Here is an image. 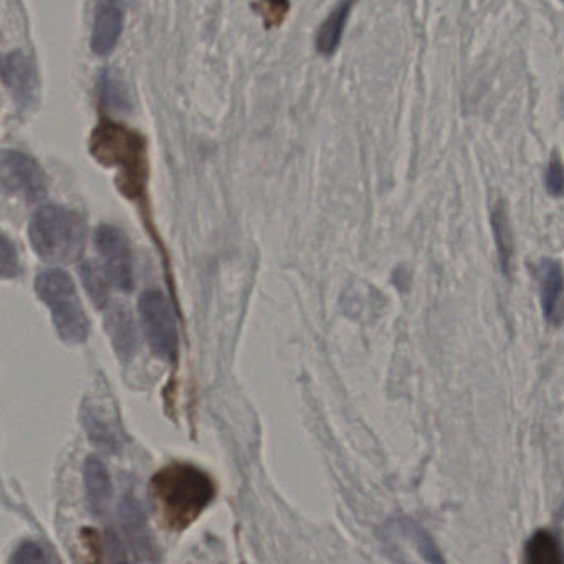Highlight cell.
<instances>
[{
	"label": "cell",
	"instance_id": "obj_20",
	"mask_svg": "<svg viewBox=\"0 0 564 564\" xmlns=\"http://www.w3.org/2000/svg\"><path fill=\"white\" fill-rule=\"evenodd\" d=\"M257 12L262 15L267 29L279 28L290 11L289 0H259Z\"/></svg>",
	"mask_w": 564,
	"mask_h": 564
},
{
	"label": "cell",
	"instance_id": "obj_7",
	"mask_svg": "<svg viewBox=\"0 0 564 564\" xmlns=\"http://www.w3.org/2000/svg\"><path fill=\"white\" fill-rule=\"evenodd\" d=\"M95 246L104 262L105 275L115 289L130 292L134 286L133 257L124 234L113 226L98 227Z\"/></svg>",
	"mask_w": 564,
	"mask_h": 564
},
{
	"label": "cell",
	"instance_id": "obj_4",
	"mask_svg": "<svg viewBox=\"0 0 564 564\" xmlns=\"http://www.w3.org/2000/svg\"><path fill=\"white\" fill-rule=\"evenodd\" d=\"M35 292L41 302L51 310L52 323L62 341L80 345L87 341L90 322L78 296L72 276L61 269H48L35 279Z\"/></svg>",
	"mask_w": 564,
	"mask_h": 564
},
{
	"label": "cell",
	"instance_id": "obj_12",
	"mask_svg": "<svg viewBox=\"0 0 564 564\" xmlns=\"http://www.w3.org/2000/svg\"><path fill=\"white\" fill-rule=\"evenodd\" d=\"M82 421H84L85 431L91 444L97 445L101 451L117 454L123 445V434L117 419H111L110 412L98 408L97 402H85L82 411Z\"/></svg>",
	"mask_w": 564,
	"mask_h": 564
},
{
	"label": "cell",
	"instance_id": "obj_10",
	"mask_svg": "<svg viewBox=\"0 0 564 564\" xmlns=\"http://www.w3.org/2000/svg\"><path fill=\"white\" fill-rule=\"evenodd\" d=\"M541 308L550 325L564 323V270L556 259H543L536 267Z\"/></svg>",
	"mask_w": 564,
	"mask_h": 564
},
{
	"label": "cell",
	"instance_id": "obj_6",
	"mask_svg": "<svg viewBox=\"0 0 564 564\" xmlns=\"http://www.w3.org/2000/svg\"><path fill=\"white\" fill-rule=\"evenodd\" d=\"M2 186L8 193L39 203L47 196V176L34 158L21 151L4 150L0 156Z\"/></svg>",
	"mask_w": 564,
	"mask_h": 564
},
{
	"label": "cell",
	"instance_id": "obj_17",
	"mask_svg": "<svg viewBox=\"0 0 564 564\" xmlns=\"http://www.w3.org/2000/svg\"><path fill=\"white\" fill-rule=\"evenodd\" d=\"M527 560L533 564L564 563V547L551 531L540 530L528 540Z\"/></svg>",
	"mask_w": 564,
	"mask_h": 564
},
{
	"label": "cell",
	"instance_id": "obj_8",
	"mask_svg": "<svg viewBox=\"0 0 564 564\" xmlns=\"http://www.w3.org/2000/svg\"><path fill=\"white\" fill-rule=\"evenodd\" d=\"M124 28V11L120 0H97L90 48L98 57H107L117 48Z\"/></svg>",
	"mask_w": 564,
	"mask_h": 564
},
{
	"label": "cell",
	"instance_id": "obj_1",
	"mask_svg": "<svg viewBox=\"0 0 564 564\" xmlns=\"http://www.w3.org/2000/svg\"><path fill=\"white\" fill-rule=\"evenodd\" d=\"M151 498L167 530L183 531L200 517L214 498V481L191 464H171L151 478Z\"/></svg>",
	"mask_w": 564,
	"mask_h": 564
},
{
	"label": "cell",
	"instance_id": "obj_11",
	"mask_svg": "<svg viewBox=\"0 0 564 564\" xmlns=\"http://www.w3.org/2000/svg\"><path fill=\"white\" fill-rule=\"evenodd\" d=\"M2 80L19 107L25 108L37 88V72L22 52H11L2 61Z\"/></svg>",
	"mask_w": 564,
	"mask_h": 564
},
{
	"label": "cell",
	"instance_id": "obj_18",
	"mask_svg": "<svg viewBox=\"0 0 564 564\" xmlns=\"http://www.w3.org/2000/svg\"><path fill=\"white\" fill-rule=\"evenodd\" d=\"M98 94L105 108L111 111L130 110V91L124 82L118 77L117 72L105 68L98 80Z\"/></svg>",
	"mask_w": 564,
	"mask_h": 564
},
{
	"label": "cell",
	"instance_id": "obj_3",
	"mask_svg": "<svg viewBox=\"0 0 564 564\" xmlns=\"http://www.w3.org/2000/svg\"><path fill=\"white\" fill-rule=\"evenodd\" d=\"M32 249L48 263H70L80 259L87 240L84 217L64 206H44L29 226Z\"/></svg>",
	"mask_w": 564,
	"mask_h": 564
},
{
	"label": "cell",
	"instance_id": "obj_19",
	"mask_svg": "<svg viewBox=\"0 0 564 564\" xmlns=\"http://www.w3.org/2000/svg\"><path fill=\"white\" fill-rule=\"evenodd\" d=\"M395 527L401 531L402 536L411 541L412 546L417 550V553L421 554L427 563H444V556H442L441 551H438L437 544L434 543L431 534H429L421 524L415 523L414 520H409V518H401V520L395 523Z\"/></svg>",
	"mask_w": 564,
	"mask_h": 564
},
{
	"label": "cell",
	"instance_id": "obj_9",
	"mask_svg": "<svg viewBox=\"0 0 564 564\" xmlns=\"http://www.w3.org/2000/svg\"><path fill=\"white\" fill-rule=\"evenodd\" d=\"M120 521L127 534L128 543L133 547L138 561H156V546L148 528L147 513L134 495L127 494L121 498Z\"/></svg>",
	"mask_w": 564,
	"mask_h": 564
},
{
	"label": "cell",
	"instance_id": "obj_5",
	"mask_svg": "<svg viewBox=\"0 0 564 564\" xmlns=\"http://www.w3.org/2000/svg\"><path fill=\"white\" fill-rule=\"evenodd\" d=\"M140 318L154 355L164 361H174L177 356L176 322L170 302L160 290H148L141 295Z\"/></svg>",
	"mask_w": 564,
	"mask_h": 564
},
{
	"label": "cell",
	"instance_id": "obj_14",
	"mask_svg": "<svg viewBox=\"0 0 564 564\" xmlns=\"http://www.w3.org/2000/svg\"><path fill=\"white\" fill-rule=\"evenodd\" d=\"M85 490L88 505L95 514H104L113 495L110 474L107 465L97 457H88L84 468Z\"/></svg>",
	"mask_w": 564,
	"mask_h": 564
},
{
	"label": "cell",
	"instance_id": "obj_22",
	"mask_svg": "<svg viewBox=\"0 0 564 564\" xmlns=\"http://www.w3.org/2000/svg\"><path fill=\"white\" fill-rule=\"evenodd\" d=\"M544 186H546L550 196H564V166L556 154L551 158L550 164H547L546 174H544Z\"/></svg>",
	"mask_w": 564,
	"mask_h": 564
},
{
	"label": "cell",
	"instance_id": "obj_16",
	"mask_svg": "<svg viewBox=\"0 0 564 564\" xmlns=\"http://www.w3.org/2000/svg\"><path fill=\"white\" fill-rule=\"evenodd\" d=\"M491 229H494L495 243H497L498 260L503 275L511 272V262L514 256L513 234H511L510 217L507 204L498 199L490 210Z\"/></svg>",
	"mask_w": 564,
	"mask_h": 564
},
{
	"label": "cell",
	"instance_id": "obj_13",
	"mask_svg": "<svg viewBox=\"0 0 564 564\" xmlns=\"http://www.w3.org/2000/svg\"><path fill=\"white\" fill-rule=\"evenodd\" d=\"M105 329L110 336L111 345L117 351L121 361H128L137 352L138 338L134 318L130 308L121 303H113L108 306L107 316H105Z\"/></svg>",
	"mask_w": 564,
	"mask_h": 564
},
{
	"label": "cell",
	"instance_id": "obj_24",
	"mask_svg": "<svg viewBox=\"0 0 564 564\" xmlns=\"http://www.w3.org/2000/svg\"><path fill=\"white\" fill-rule=\"evenodd\" d=\"M44 561H47L44 550L39 544L31 543V541L19 546L14 556H12V563L15 564L44 563Z\"/></svg>",
	"mask_w": 564,
	"mask_h": 564
},
{
	"label": "cell",
	"instance_id": "obj_2",
	"mask_svg": "<svg viewBox=\"0 0 564 564\" xmlns=\"http://www.w3.org/2000/svg\"><path fill=\"white\" fill-rule=\"evenodd\" d=\"M91 156L118 171L117 186L128 199L143 197L148 184V141L127 124L104 120L90 137Z\"/></svg>",
	"mask_w": 564,
	"mask_h": 564
},
{
	"label": "cell",
	"instance_id": "obj_21",
	"mask_svg": "<svg viewBox=\"0 0 564 564\" xmlns=\"http://www.w3.org/2000/svg\"><path fill=\"white\" fill-rule=\"evenodd\" d=\"M82 276H84L85 286H87L88 293H90L94 302L97 303L98 306L107 305V282H105L101 273H98V270L95 269L91 263H85V265L82 267Z\"/></svg>",
	"mask_w": 564,
	"mask_h": 564
},
{
	"label": "cell",
	"instance_id": "obj_23",
	"mask_svg": "<svg viewBox=\"0 0 564 564\" xmlns=\"http://www.w3.org/2000/svg\"><path fill=\"white\" fill-rule=\"evenodd\" d=\"M2 279H14L21 273V265H19L18 250L14 243L8 239V236H2Z\"/></svg>",
	"mask_w": 564,
	"mask_h": 564
},
{
	"label": "cell",
	"instance_id": "obj_25",
	"mask_svg": "<svg viewBox=\"0 0 564 564\" xmlns=\"http://www.w3.org/2000/svg\"><path fill=\"white\" fill-rule=\"evenodd\" d=\"M561 2H564V0H561Z\"/></svg>",
	"mask_w": 564,
	"mask_h": 564
},
{
	"label": "cell",
	"instance_id": "obj_15",
	"mask_svg": "<svg viewBox=\"0 0 564 564\" xmlns=\"http://www.w3.org/2000/svg\"><path fill=\"white\" fill-rule=\"evenodd\" d=\"M355 0H341L328 18L325 19L316 32L315 47L316 52L323 57H332L341 45L343 34H345L346 24H348L349 14H351Z\"/></svg>",
	"mask_w": 564,
	"mask_h": 564
}]
</instances>
